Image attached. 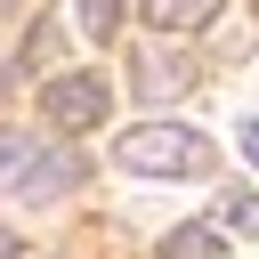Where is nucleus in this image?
<instances>
[{
	"label": "nucleus",
	"mask_w": 259,
	"mask_h": 259,
	"mask_svg": "<svg viewBox=\"0 0 259 259\" xmlns=\"http://www.w3.org/2000/svg\"><path fill=\"white\" fill-rule=\"evenodd\" d=\"M121 170H138V178H194V170H210V138L186 130V121L130 130L121 138Z\"/></svg>",
	"instance_id": "nucleus-1"
},
{
	"label": "nucleus",
	"mask_w": 259,
	"mask_h": 259,
	"mask_svg": "<svg viewBox=\"0 0 259 259\" xmlns=\"http://www.w3.org/2000/svg\"><path fill=\"white\" fill-rule=\"evenodd\" d=\"M138 89H146V97H170V89H186V73H178V65H162V57H154V65H146V73H138Z\"/></svg>",
	"instance_id": "nucleus-9"
},
{
	"label": "nucleus",
	"mask_w": 259,
	"mask_h": 259,
	"mask_svg": "<svg viewBox=\"0 0 259 259\" xmlns=\"http://www.w3.org/2000/svg\"><path fill=\"white\" fill-rule=\"evenodd\" d=\"M219 227H235V235H259V194H227V202H219Z\"/></svg>",
	"instance_id": "nucleus-7"
},
{
	"label": "nucleus",
	"mask_w": 259,
	"mask_h": 259,
	"mask_svg": "<svg viewBox=\"0 0 259 259\" xmlns=\"http://www.w3.org/2000/svg\"><path fill=\"white\" fill-rule=\"evenodd\" d=\"M0 259H16V235H8V227H0Z\"/></svg>",
	"instance_id": "nucleus-11"
},
{
	"label": "nucleus",
	"mask_w": 259,
	"mask_h": 259,
	"mask_svg": "<svg viewBox=\"0 0 259 259\" xmlns=\"http://www.w3.org/2000/svg\"><path fill=\"white\" fill-rule=\"evenodd\" d=\"M243 162H251V170H259V121H251V130H243Z\"/></svg>",
	"instance_id": "nucleus-10"
},
{
	"label": "nucleus",
	"mask_w": 259,
	"mask_h": 259,
	"mask_svg": "<svg viewBox=\"0 0 259 259\" xmlns=\"http://www.w3.org/2000/svg\"><path fill=\"white\" fill-rule=\"evenodd\" d=\"M24 162H32L24 130H0V186H8V178H24Z\"/></svg>",
	"instance_id": "nucleus-8"
},
{
	"label": "nucleus",
	"mask_w": 259,
	"mask_h": 259,
	"mask_svg": "<svg viewBox=\"0 0 259 259\" xmlns=\"http://www.w3.org/2000/svg\"><path fill=\"white\" fill-rule=\"evenodd\" d=\"M40 105H49V121H57V130H97V121H105V105H113V89H105L97 73H65V81H49V89H40Z\"/></svg>",
	"instance_id": "nucleus-2"
},
{
	"label": "nucleus",
	"mask_w": 259,
	"mask_h": 259,
	"mask_svg": "<svg viewBox=\"0 0 259 259\" xmlns=\"http://www.w3.org/2000/svg\"><path fill=\"white\" fill-rule=\"evenodd\" d=\"M89 170H81V154L73 146H57V154H40V162H24V178H16V194H32V202H49V194H65V186H81Z\"/></svg>",
	"instance_id": "nucleus-3"
},
{
	"label": "nucleus",
	"mask_w": 259,
	"mask_h": 259,
	"mask_svg": "<svg viewBox=\"0 0 259 259\" xmlns=\"http://www.w3.org/2000/svg\"><path fill=\"white\" fill-rule=\"evenodd\" d=\"M162 259H219V227H178L162 243Z\"/></svg>",
	"instance_id": "nucleus-5"
},
{
	"label": "nucleus",
	"mask_w": 259,
	"mask_h": 259,
	"mask_svg": "<svg viewBox=\"0 0 259 259\" xmlns=\"http://www.w3.org/2000/svg\"><path fill=\"white\" fill-rule=\"evenodd\" d=\"M138 8H146L154 32H202V24L219 16V0H138Z\"/></svg>",
	"instance_id": "nucleus-4"
},
{
	"label": "nucleus",
	"mask_w": 259,
	"mask_h": 259,
	"mask_svg": "<svg viewBox=\"0 0 259 259\" xmlns=\"http://www.w3.org/2000/svg\"><path fill=\"white\" fill-rule=\"evenodd\" d=\"M121 8H130V0H81V32H89V40H113V32H121Z\"/></svg>",
	"instance_id": "nucleus-6"
}]
</instances>
